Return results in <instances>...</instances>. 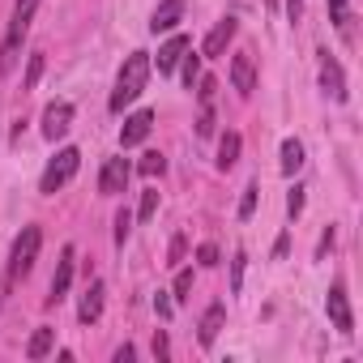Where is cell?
<instances>
[{
	"mask_svg": "<svg viewBox=\"0 0 363 363\" xmlns=\"http://www.w3.org/2000/svg\"><path fill=\"white\" fill-rule=\"evenodd\" d=\"M184 56H189V52H184ZM197 77H201V56H197V52H193V56H189V60H184V86H189V90H193V86H197Z\"/></svg>",
	"mask_w": 363,
	"mask_h": 363,
	"instance_id": "cell-22",
	"label": "cell"
},
{
	"mask_svg": "<svg viewBox=\"0 0 363 363\" xmlns=\"http://www.w3.org/2000/svg\"><path fill=\"white\" fill-rule=\"evenodd\" d=\"M103 295H107V286L94 278L90 286H86V295H82V303H77V320L82 325H94L99 316H103Z\"/></svg>",
	"mask_w": 363,
	"mask_h": 363,
	"instance_id": "cell-12",
	"label": "cell"
},
{
	"mask_svg": "<svg viewBox=\"0 0 363 363\" xmlns=\"http://www.w3.org/2000/svg\"><path fill=\"white\" fill-rule=\"evenodd\" d=\"M69 128H73V103H48V111H43V137L60 141Z\"/></svg>",
	"mask_w": 363,
	"mask_h": 363,
	"instance_id": "cell-7",
	"label": "cell"
},
{
	"mask_svg": "<svg viewBox=\"0 0 363 363\" xmlns=\"http://www.w3.org/2000/svg\"><path fill=\"white\" fill-rule=\"evenodd\" d=\"M154 312H158L162 320H171V312H175V303L167 299V291H158V295H154Z\"/></svg>",
	"mask_w": 363,
	"mask_h": 363,
	"instance_id": "cell-30",
	"label": "cell"
},
{
	"mask_svg": "<svg viewBox=\"0 0 363 363\" xmlns=\"http://www.w3.org/2000/svg\"><path fill=\"white\" fill-rule=\"evenodd\" d=\"M286 214H291V218L303 214V189H291V197H286Z\"/></svg>",
	"mask_w": 363,
	"mask_h": 363,
	"instance_id": "cell-29",
	"label": "cell"
},
{
	"mask_svg": "<svg viewBox=\"0 0 363 363\" xmlns=\"http://www.w3.org/2000/svg\"><path fill=\"white\" fill-rule=\"evenodd\" d=\"M39 73H43V56H30V69H26V82H22V86L30 90V86L39 82Z\"/></svg>",
	"mask_w": 363,
	"mask_h": 363,
	"instance_id": "cell-31",
	"label": "cell"
},
{
	"mask_svg": "<svg viewBox=\"0 0 363 363\" xmlns=\"http://www.w3.org/2000/svg\"><path fill=\"white\" fill-rule=\"evenodd\" d=\"M240 162V133H223L218 141V171H231Z\"/></svg>",
	"mask_w": 363,
	"mask_h": 363,
	"instance_id": "cell-17",
	"label": "cell"
},
{
	"mask_svg": "<svg viewBox=\"0 0 363 363\" xmlns=\"http://www.w3.org/2000/svg\"><path fill=\"white\" fill-rule=\"evenodd\" d=\"M150 128H154V111H133V116L124 120V128H120V145H124V150L141 145V141L150 137Z\"/></svg>",
	"mask_w": 363,
	"mask_h": 363,
	"instance_id": "cell-10",
	"label": "cell"
},
{
	"mask_svg": "<svg viewBox=\"0 0 363 363\" xmlns=\"http://www.w3.org/2000/svg\"><path fill=\"white\" fill-rule=\"evenodd\" d=\"M197 261H201V265H218V248H214V244H201V248H197Z\"/></svg>",
	"mask_w": 363,
	"mask_h": 363,
	"instance_id": "cell-33",
	"label": "cell"
},
{
	"mask_svg": "<svg viewBox=\"0 0 363 363\" xmlns=\"http://www.w3.org/2000/svg\"><path fill=\"white\" fill-rule=\"evenodd\" d=\"M244 261H248L244 252H235V261H231V286H235V291H240V282H244Z\"/></svg>",
	"mask_w": 363,
	"mask_h": 363,
	"instance_id": "cell-32",
	"label": "cell"
},
{
	"mask_svg": "<svg viewBox=\"0 0 363 363\" xmlns=\"http://www.w3.org/2000/svg\"><path fill=\"white\" fill-rule=\"evenodd\" d=\"M52 346H56V329H35L26 342V359H43Z\"/></svg>",
	"mask_w": 363,
	"mask_h": 363,
	"instance_id": "cell-18",
	"label": "cell"
},
{
	"mask_svg": "<svg viewBox=\"0 0 363 363\" xmlns=\"http://www.w3.org/2000/svg\"><path fill=\"white\" fill-rule=\"evenodd\" d=\"M189 52V39L184 35H171L162 48H158V73L167 77V73H175V65H179V56Z\"/></svg>",
	"mask_w": 363,
	"mask_h": 363,
	"instance_id": "cell-15",
	"label": "cell"
},
{
	"mask_svg": "<svg viewBox=\"0 0 363 363\" xmlns=\"http://www.w3.org/2000/svg\"><path fill=\"white\" fill-rule=\"evenodd\" d=\"M325 308H329V320H333V329H337V333H354V316H350V303H346V286H342V282H333V286H329Z\"/></svg>",
	"mask_w": 363,
	"mask_h": 363,
	"instance_id": "cell-6",
	"label": "cell"
},
{
	"mask_svg": "<svg viewBox=\"0 0 363 363\" xmlns=\"http://www.w3.org/2000/svg\"><path fill=\"white\" fill-rule=\"evenodd\" d=\"M128 175H133V167H128L124 158H107L103 171H99V193H103V197L124 193V189H128Z\"/></svg>",
	"mask_w": 363,
	"mask_h": 363,
	"instance_id": "cell-5",
	"label": "cell"
},
{
	"mask_svg": "<svg viewBox=\"0 0 363 363\" xmlns=\"http://www.w3.org/2000/svg\"><path fill=\"white\" fill-rule=\"evenodd\" d=\"M231 86H235L244 99L257 90V65H252V52H235V60H231Z\"/></svg>",
	"mask_w": 363,
	"mask_h": 363,
	"instance_id": "cell-9",
	"label": "cell"
},
{
	"mask_svg": "<svg viewBox=\"0 0 363 363\" xmlns=\"http://www.w3.org/2000/svg\"><path fill=\"white\" fill-rule=\"evenodd\" d=\"M193 295V269H179L175 274V299H189Z\"/></svg>",
	"mask_w": 363,
	"mask_h": 363,
	"instance_id": "cell-24",
	"label": "cell"
},
{
	"mask_svg": "<svg viewBox=\"0 0 363 363\" xmlns=\"http://www.w3.org/2000/svg\"><path fill=\"white\" fill-rule=\"evenodd\" d=\"M257 193H261L257 184L244 189V197H240V218H252V210H257Z\"/></svg>",
	"mask_w": 363,
	"mask_h": 363,
	"instance_id": "cell-25",
	"label": "cell"
},
{
	"mask_svg": "<svg viewBox=\"0 0 363 363\" xmlns=\"http://www.w3.org/2000/svg\"><path fill=\"white\" fill-rule=\"evenodd\" d=\"M39 248H43V231L39 227H22V235L13 240V252H9V278H26L39 261Z\"/></svg>",
	"mask_w": 363,
	"mask_h": 363,
	"instance_id": "cell-4",
	"label": "cell"
},
{
	"mask_svg": "<svg viewBox=\"0 0 363 363\" xmlns=\"http://www.w3.org/2000/svg\"><path fill=\"white\" fill-rule=\"evenodd\" d=\"M5 286H9V282H5V278H0V303H5Z\"/></svg>",
	"mask_w": 363,
	"mask_h": 363,
	"instance_id": "cell-39",
	"label": "cell"
},
{
	"mask_svg": "<svg viewBox=\"0 0 363 363\" xmlns=\"http://www.w3.org/2000/svg\"><path fill=\"white\" fill-rule=\"evenodd\" d=\"M235 30H240V22H235V18H223V22L210 30V39H206V48H201V56H210V60H214V56H223V52L231 48Z\"/></svg>",
	"mask_w": 363,
	"mask_h": 363,
	"instance_id": "cell-11",
	"label": "cell"
},
{
	"mask_svg": "<svg viewBox=\"0 0 363 363\" xmlns=\"http://www.w3.org/2000/svg\"><path fill=\"white\" fill-rule=\"evenodd\" d=\"M133 359H137V350H133V346H120V350H116V363H133Z\"/></svg>",
	"mask_w": 363,
	"mask_h": 363,
	"instance_id": "cell-37",
	"label": "cell"
},
{
	"mask_svg": "<svg viewBox=\"0 0 363 363\" xmlns=\"http://www.w3.org/2000/svg\"><path fill=\"white\" fill-rule=\"evenodd\" d=\"M154 210H158V189H145V193H141V210H137V214H141V223H150V218H154Z\"/></svg>",
	"mask_w": 363,
	"mask_h": 363,
	"instance_id": "cell-23",
	"label": "cell"
},
{
	"mask_svg": "<svg viewBox=\"0 0 363 363\" xmlns=\"http://www.w3.org/2000/svg\"><path fill=\"white\" fill-rule=\"evenodd\" d=\"M35 9H39V0H18V5H13L9 35H5V43H0V73H13V65L22 56V43L30 35V22H35Z\"/></svg>",
	"mask_w": 363,
	"mask_h": 363,
	"instance_id": "cell-1",
	"label": "cell"
},
{
	"mask_svg": "<svg viewBox=\"0 0 363 363\" xmlns=\"http://www.w3.org/2000/svg\"><path fill=\"white\" fill-rule=\"evenodd\" d=\"M197 86H201V90H197V94H201V107H210V103H214V90H218V82H214V77H197Z\"/></svg>",
	"mask_w": 363,
	"mask_h": 363,
	"instance_id": "cell-27",
	"label": "cell"
},
{
	"mask_svg": "<svg viewBox=\"0 0 363 363\" xmlns=\"http://www.w3.org/2000/svg\"><path fill=\"white\" fill-rule=\"evenodd\" d=\"M77 167H82V150H73V145H65L52 162H48V171H43V179H39V193L43 197H52V193H60L69 179L77 175Z\"/></svg>",
	"mask_w": 363,
	"mask_h": 363,
	"instance_id": "cell-3",
	"label": "cell"
},
{
	"mask_svg": "<svg viewBox=\"0 0 363 363\" xmlns=\"http://www.w3.org/2000/svg\"><path fill=\"white\" fill-rule=\"evenodd\" d=\"M329 22L337 30H346V22H350V0H329Z\"/></svg>",
	"mask_w": 363,
	"mask_h": 363,
	"instance_id": "cell-20",
	"label": "cell"
},
{
	"mask_svg": "<svg viewBox=\"0 0 363 363\" xmlns=\"http://www.w3.org/2000/svg\"><path fill=\"white\" fill-rule=\"evenodd\" d=\"M299 167H303V145L295 137H286L282 141V175H295Z\"/></svg>",
	"mask_w": 363,
	"mask_h": 363,
	"instance_id": "cell-19",
	"label": "cell"
},
{
	"mask_svg": "<svg viewBox=\"0 0 363 363\" xmlns=\"http://www.w3.org/2000/svg\"><path fill=\"white\" fill-rule=\"evenodd\" d=\"M320 86H325L337 103L346 99V77H342V65H337L329 52H320Z\"/></svg>",
	"mask_w": 363,
	"mask_h": 363,
	"instance_id": "cell-13",
	"label": "cell"
},
{
	"mask_svg": "<svg viewBox=\"0 0 363 363\" xmlns=\"http://www.w3.org/2000/svg\"><path fill=\"white\" fill-rule=\"evenodd\" d=\"M329 248H333V227H329V231H325V235H320V252H316V257H325V252H329Z\"/></svg>",
	"mask_w": 363,
	"mask_h": 363,
	"instance_id": "cell-38",
	"label": "cell"
},
{
	"mask_svg": "<svg viewBox=\"0 0 363 363\" xmlns=\"http://www.w3.org/2000/svg\"><path fill=\"white\" fill-rule=\"evenodd\" d=\"M179 18H184V0H162V5L154 9V18H150V30H154V35L175 30V26H179Z\"/></svg>",
	"mask_w": 363,
	"mask_h": 363,
	"instance_id": "cell-14",
	"label": "cell"
},
{
	"mask_svg": "<svg viewBox=\"0 0 363 363\" xmlns=\"http://www.w3.org/2000/svg\"><path fill=\"white\" fill-rule=\"evenodd\" d=\"M137 171H141V175H162V171H167V158L154 150V154H145V158H141V167H137Z\"/></svg>",
	"mask_w": 363,
	"mask_h": 363,
	"instance_id": "cell-21",
	"label": "cell"
},
{
	"mask_svg": "<svg viewBox=\"0 0 363 363\" xmlns=\"http://www.w3.org/2000/svg\"><path fill=\"white\" fill-rule=\"evenodd\" d=\"M145 77H150V56L145 52H133L116 77V90H111V111H124L141 90H145Z\"/></svg>",
	"mask_w": 363,
	"mask_h": 363,
	"instance_id": "cell-2",
	"label": "cell"
},
{
	"mask_svg": "<svg viewBox=\"0 0 363 363\" xmlns=\"http://www.w3.org/2000/svg\"><path fill=\"white\" fill-rule=\"evenodd\" d=\"M73 265H77V252H73V248H60V261H56V274H52V295H48V303H60V299L69 295Z\"/></svg>",
	"mask_w": 363,
	"mask_h": 363,
	"instance_id": "cell-8",
	"label": "cell"
},
{
	"mask_svg": "<svg viewBox=\"0 0 363 363\" xmlns=\"http://www.w3.org/2000/svg\"><path fill=\"white\" fill-rule=\"evenodd\" d=\"M128 227H133V214L120 210V214H116V244H120V248H124V240H128Z\"/></svg>",
	"mask_w": 363,
	"mask_h": 363,
	"instance_id": "cell-26",
	"label": "cell"
},
{
	"mask_svg": "<svg viewBox=\"0 0 363 363\" xmlns=\"http://www.w3.org/2000/svg\"><path fill=\"white\" fill-rule=\"evenodd\" d=\"M167 257H171V265L184 261V235H175V240H171V252H167Z\"/></svg>",
	"mask_w": 363,
	"mask_h": 363,
	"instance_id": "cell-34",
	"label": "cell"
},
{
	"mask_svg": "<svg viewBox=\"0 0 363 363\" xmlns=\"http://www.w3.org/2000/svg\"><path fill=\"white\" fill-rule=\"evenodd\" d=\"M286 18H291V22L303 18V0H286Z\"/></svg>",
	"mask_w": 363,
	"mask_h": 363,
	"instance_id": "cell-36",
	"label": "cell"
},
{
	"mask_svg": "<svg viewBox=\"0 0 363 363\" xmlns=\"http://www.w3.org/2000/svg\"><path fill=\"white\" fill-rule=\"evenodd\" d=\"M197 137H214V107H201V120H197Z\"/></svg>",
	"mask_w": 363,
	"mask_h": 363,
	"instance_id": "cell-28",
	"label": "cell"
},
{
	"mask_svg": "<svg viewBox=\"0 0 363 363\" xmlns=\"http://www.w3.org/2000/svg\"><path fill=\"white\" fill-rule=\"evenodd\" d=\"M154 354H158V359H167V354H171V346H167V333H162V329L154 333Z\"/></svg>",
	"mask_w": 363,
	"mask_h": 363,
	"instance_id": "cell-35",
	"label": "cell"
},
{
	"mask_svg": "<svg viewBox=\"0 0 363 363\" xmlns=\"http://www.w3.org/2000/svg\"><path fill=\"white\" fill-rule=\"evenodd\" d=\"M223 320H227V308H223V303H210V308H206V316H201V329H197L201 346H214V337H218Z\"/></svg>",
	"mask_w": 363,
	"mask_h": 363,
	"instance_id": "cell-16",
	"label": "cell"
}]
</instances>
